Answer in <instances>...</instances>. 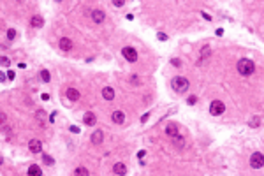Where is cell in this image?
Returning <instances> with one entry per match:
<instances>
[{
    "mask_svg": "<svg viewBox=\"0 0 264 176\" xmlns=\"http://www.w3.org/2000/svg\"><path fill=\"white\" fill-rule=\"evenodd\" d=\"M253 71H255V65H253L252 60L241 58V60L238 62V72H239L241 76H250V74H253Z\"/></svg>",
    "mask_w": 264,
    "mask_h": 176,
    "instance_id": "6da1fadb",
    "label": "cell"
},
{
    "mask_svg": "<svg viewBox=\"0 0 264 176\" xmlns=\"http://www.w3.org/2000/svg\"><path fill=\"white\" fill-rule=\"evenodd\" d=\"M171 85H172V90H174V92H178V94H183V92L189 90V79L183 77V76H176L171 81Z\"/></svg>",
    "mask_w": 264,
    "mask_h": 176,
    "instance_id": "7a4b0ae2",
    "label": "cell"
},
{
    "mask_svg": "<svg viewBox=\"0 0 264 176\" xmlns=\"http://www.w3.org/2000/svg\"><path fill=\"white\" fill-rule=\"evenodd\" d=\"M250 165H252L253 169H261L264 165V155L259 153V152H255V153L250 157Z\"/></svg>",
    "mask_w": 264,
    "mask_h": 176,
    "instance_id": "3957f363",
    "label": "cell"
},
{
    "mask_svg": "<svg viewBox=\"0 0 264 176\" xmlns=\"http://www.w3.org/2000/svg\"><path fill=\"white\" fill-rule=\"evenodd\" d=\"M226 111V106H224V102H220V100H213L211 102V106H210V113L213 116H218V115H222Z\"/></svg>",
    "mask_w": 264,
    "mask_h": 176,
    "instance_id": "277c9868",
    "label": "cell"
},
{
    "mask_svg": "<svg viewBox=\"0 0 264 176\" xmlns=\"http://www.w3.org/2000/svg\"><path fill=\"white\" fill-rule=\"evenodd\" d=\"M122 53H123L125 60H129V62H136V60H137V51H136L134 48H130V46L123 48V50H122Z\"/></svg>",
    "mask_w": 264,
    "mask_h": 176,
    "instance_id": "5b68a950",
    "label": "cell"
},
{
    "mask_svg": "<svg viewBox=\"0 0 264 176\" xmlns=\"http://www.w3.org/2000/svg\"><path fill=\"white\" fill-rule=\"evenodd\" d=\"M28 148H30L32 153H39V152L43 150V144H41V141H37V139H32V141L28 143Z\"/></svg>",
    "mask_w": 264,
    "mask_h": 176,
    "instance_id": "8992f818",
    "label": "cell"
},
{
    "mask_svg": "<svg viewBox=\"0 0 264 176\" xmlns=\"http://www.w3.org/2000/svg\"><path fill=\"white\" fill-rule=\"evenodd\" d=\"M92 20L95 23H102L104 20H106V14H104V11H99V9H97V11L92 12Z\"/></svg>",
    "mask_w": 264,
    "mask_h": 176,
    "instance_id": "52a82bcc",
    "label": "cell"
},
{
    "mask_svg": "<svg viewBox=\"0 0 264 176\" xmlns=\"http://www.w3.org/2000/svg\"><path fill=\"white\" fill-rule=\"evenodd\" d=\"M83 121H85L86 125H95V121H97V118H95V113H85V116H83Z\"/></svg>",
    "mask_w": 264,
    "mask_h": 176,
    "instance_id": "ba28073f",
    "label": "cell"
},
{
    "mask_svg": "<svg viewBox=\"0 0 264 176\" xmlns=\"http://www.w3.org/2000/svg\"><path fill=\"white\" fill-rule=\"evenodd\" d=\"M102 97L106 100H113L114 99V90H113V88H109V86L102 88Z\"/></svg>",
    "mask_w": 264,
    "mask_h": 176,
    "instance_id": "9c48e42d",
    "label": "cell"
},
{
    "mask_svg": "<svg viewBox=\"0 0 264 176\" xmlns=\"http://www.w3.org/2000/svg\"><path fill=\"white\" fill-rule=\"evenodd\" d=\"M102 139H104L102 130H95V132L92 134V143H93V144H101V143H102Z\"/></svg>",
    "mask_w": 264,
    "mask_h": 176,
    "instance_id": "30bf717a",
    "label": "cell"
},
{
    "mask_svg": "<svg viewBox=\"0 0 264 176\" xmlns=\"http://www.w3.org/2000/svg\"><path fill=\"white\" fill-rule=\"evenodd\" d=\"M65 95H67V99H70V100H78V99H79V92H78L76 88H67Z\"/></svg>",
    "mask_w": 264,
    "mask_h": 176,
    "instance_id": "8fae6325",
    "label": "cell"
},
{
    "mask_svg": "<svg viewBox=\"0 0 264 176\" xmlns=\"http://www.w3.org/2000/svg\"><path fill=\"white\" fill-rule=\"evenodd\" d=\"M70 48H72V41H70V39L64 37L62 41H60V50L62 51H69Z\"/></svg>",
    "mask_w": 264,
    "mask_h": 176,
    "instance_id": "7c38bea8",
    "label": "cell"
},
{
    "mask_svg": "<svg viewBox=\"0 0 264 176\" xmlns=\"http://www.w3.org/2000/svg\"><path fill=\"white\" fill-rule=\"evenodd\" d=\"M111 118H113V121H114V123H123V120H125V115L122 113V111H114L113 115H111Z\"/></svg>",
    "mask_w": 264,
    "mask_h": 176,
    "instance_id": "4fadbf2b",
    "label": "cell"
},
{
    "mask_svg": "<svg viewBox=\"0 0 264 176\" xmlns=\"http://www.w3.org/2000/svg\"><path fill=\"white\" fill-rule=\"evenodd\" d=\"M113 171H114V174H125V173H127V167H125V164L118 162V164H114Z\"/></svg>",
    "mask_w": 264,
    "mask_h": 176,
    "instance_id": "5bb4252c",
    "label": "cell"
},
{
    "mask_svg": "<svg viewBox=\"0 0 264 176\" xmlns=\"http://www.w3.org/2000/svg\"><path fill=\"white\" fill-rule=\"evenodd\" d=\"M166 134H169V136H178V127L174 125V123H171V125L166 127Z\"/></svg>",
    "mask_w": 264,
    "mask_h": 176,
    "instance_id": "9a60e30c",
    "label": "cell"
},
{
    "mask_svg": "<svg viewBox=\"0 0 264 176\" xmlns=\"http://www.w3.org/2000/svg\"><path fill=\"white\" fill-rule=\"evenodd\" d=\"M30 23H32V27H34V28H41V27L44 25V20H43L41 16H34Z\"/></svg>",
    "mask_w": 264,
    "mask_h": 176,
    "instance_id": "2e32d148",
    "label": "cell"
},
{
    "mask_svg": "<svg viewBox=\"0 0 264 176\" xmlns=\"http://www.w3.org/2000/svg\"><path fill=\"white\" fill-rule=\"evenodd\" d=\"M28 174H30V176H41V174H43V171H41V169H39V165H35V164H34V165H30V169H28Z\"/></svg>",
    "mask_w": 264,
    "mask_h": 176,
    "instance_id": "e0dca14e",
    "label": "cell"
},
{
    "mask_svg": "<svg viewBox=\"0 0 264 176\" xmlns=\"http://www.w3.org/2000/svg\"><path fill=\"white\" fill-rule=\"evenodd\" d=\"M41 79H43L44 83H49V79H51V74H49V71H41Z\"/></svg>",
    "mask_w": 264,
    "mask_h": 176,
    "instance_id": "ac0fdd59",
    "label": "cell"
},
{
    "mask_svg": "<svg viewBox=\"0 0 264 176\" xmlns=\"http://www.w3.org/2000/svg\"><path fill=\"white\" fill-rule=\"evenodd\" d=\"M43 160H44V164H48V165H53L55 164V160L49 157V155H43Z\"/></svg>",
    "mask_w": 264,
    "mask_h": 176,
    "instance_id": "d6986e66",
    "label": "cell"
},
{
    "mask_svg": "<svg viewBox=\"0 0 264 176\" xmlns=\"http://www.w3.org/2000/svg\"><path fill=\"white\" fill-rule=\"evenodd\" d=\"M172 141H174V144H176V146H180V148L183 146V139L178 138V136H172Z\"/></svg>",
    "mask_w": 264,
    "mask_h": 176,
    "instance_id": "ffe728a7",
    "label": "cell"
},
{
    "mask_svg": "<svg viewBox=\"0 0 264 176\" xmlns=\"http://www.w3.org/2000/svg\"><path fill=\"white\" fill-rule=\"evenodd\" d=\"M74 174H83V176H86V174H88V171H86L85 167H78V169L74 171Z\"/></svg>",
    "mask_w": 264,
    "mask_h": 176,
    "instance_id": "44dd1931",
    "label": "cell"
},
{
    "mask_svg": "<svg viewBox=\"0 0 264 176\" xmlns=\"http://www.w3.org/2000/svg\"><path fill=\"white\" fill-rule=\"evenodd\" d=\"M7 37H9V41H12V39L16 37V30H12V28L11 30H7Z\"/></svg>",
    "mask_w": 264,
    "mask_h": 176,
    "instance_id": "7402d4cb",
    "label": "cell"
},
{
    "mask_svg": "<svg viewBox=\"0 0 264 176\" xmlns=\"http://www.w3.org/2000/svg\"><path fill=\"white\" fill-rule=\"evenodd\" d=\"M125 4V0H113V6L114 7H122Z\"/></svg>",
    "mask_w": 264,
    "mask_h": 176,
    "instance_id": "603a6c76",
    "label": "cell"
},
{
    "mask_svg": "<svg viewBox=\"0 0 264 176\" xmlns=\"http://www.w3.org/2000/svg\"><path fill=\"white\" fill-rule=\"evenodd\" d=\"M187 102H189V104L192 106V104H195V102H197V99H195L194 95H192V97H189V99H187Z\"/></svg>",
    "mask_w": 264,
    "mask_h": 176,
    "instance_id": "cb8c5ba5",
    "label": "cell"
},
{
    "mask_svg": "<svg viewBox=\"0 0 264 176\" xmlns=\"http://www.w3.org/2000/svg\"><path fill=\"white\" fill-rule=\"evenodd\" d=\"M157 37H159V41H167V35H166V33H159V35H157Z\"/></svg>",
    "mask_w": 264,
    "mask_h": 176,
    "instance_id": "d4e9b609",
    "label": "cell"
},
{
    "mask_svg": "<svg viewBox=\"0 0 264 176\" xmlns=\"http://www.w3.org/2000/svg\"><path fill=\"white\" fill-rule=\"evenodd\" d=\"M201 53H203V56L210 55V48H203V51H201Z\"/></svg>",
    "mask_w": 264,
    "mask_h": 176,
    "instance_id": "484cf974",
    "label": "cell"
},
{
    "mask_svg": "<svg viewBox=\"0 0 264 176\" xmlns=\"http://www.w3.org/2000/svg\"><path fill=\"white\" fill-rule=\"evenodd\" d=\"M14 76H16V74H14V72H12V71H9V72H7V77H9L11 81H12V79H14Z\"/></svg>",
    "mask_w": 264,
    "mask_h": 176,
    "instance_id": "4316f807",
    "label": "cell"
},
{
    "mask_svg": "<svg viewBox=\"0 0 264 176\" xmlns=\"http://www.w3.org/2000/svg\"><path fill=\"white\" fill-rule=\"evenodd\" d=\"M37 118H39V120H43V118H44V111H39V113H37Z\"/></svg>",
    "mask_w": 264,
    "mask_h": 176,
    "instance_id": "83f0119b",
    "label": "cell"
},
{
    "mask_svg": "<svg viewBox=\"0 0 264 176\" xmlns=\"http://www.w3.org/2000/svg\"><path fill=\"white\" fill-rule=\"evenodd\" d=\"M172 65H181V62H180V60H176V58H174V60H172Z\"/></svg>",
    "mask_w": 264,
    "mask_h": 176,
    "instance_id": "f1b7e54d",
    "label": "cell"
},
{
    "mask_svg": "<svg viewBox=\"0 0 264 176\" xmlns=\"http://www.w3.org/2000/svg\"><path fill=\"white\" fill-rule=\"evenodd\" d=\"M56 2H62V0H56Z\"/></svg>",
    "mask_w": 264,
    "mask_h": 176,
    "instance_id": "f546056e",
    "label": "cell"
}]
</instances>
